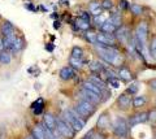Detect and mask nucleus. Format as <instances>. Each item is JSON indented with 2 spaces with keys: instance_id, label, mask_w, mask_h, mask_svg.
<instances>
[{
  "instance_id": "46",
  "label": "nucleus",
  "mask_w": 156,
  "mask_h": 139,
  "mask_svg": "<svg viewBox=\"0 0 156 139\" xmlns=\"http://www.w3.org/2000/svg\"><path fill=\"white\" fill-rule=\"evenodd\" d=\"M26 139H35V138L33 137V134H30V135H29V137H26Z\"/></svg>"
},
{
  "instance_id": "48",
  "label": "nucleus",
  "mask_w": 156,
  "mask_h": 139,
  "mask_svg": "<svg viewBox=\"0 0 156 139\" xmlns=\"http://www.w3.org/2000/svg\"><path fill=\"white\" fill-rule=\"evenodd\" d=\"M0 18H2V16H0Z\"/></svg>"
},
{
  "instance_id": "15",
  "label": "nucleus",
  "mask_w": 156,
  "mask_h": 139,
  "mask_svg": "<svg viewBox=\"0 0 156 139\" xmlns=\"http://www.w3.org/2000/svg\"><path fill=\"white\" fill-rule=\"evenodd\" d=\"M56 117L53 116L52 113H46L44 117H43V123L50 129V130H53V129H56Z\"/></svg>"
},
{
  "instance_id": "16",
  "label": "nucleus",
  "mask_w": 156,
  "mask_h": 139,
  "mask_svg": "<svg viewBox=\"0 0 156 139\" xmlns=\"http://www.w3.org/2000/svg\"><path fill=\"white\" fill-rule=\"evenodd\" d=\"M81 87H83V89H86V90H90V91H92V92H95L96 95H99V96L101 98V89L100 87H98V86L95 85V83H92L91 81H83L82 82V85H81Z\"/></svg>"
},
{
  "instance_id": "11",
  "label": "nucleus",
  "mask_w": 156,
  "mask_h": 139,
  "mask_svg": "<svg viewBox=\"0 0 156 139\" xmlns=\"http://www.w3.org/2000/svg\"><path fill=\"white\" fill-rule=\"evenodd\" d=\"M116 39H119L121 43L124 44H128V42L130 40V33H129V29L128 27H124V26H120L119 29L116 30Z\"/></svg>"
},
{
  "instance_id": "14",
  "label": "nucleus",
  "mask_w": 156,
  "mask_h": 139,
  "mask_svg": "<svg viewBox=\"0 0 156 139\" xmlns=\"http://www.w3.org/2000/svg\"><path fill=\"white\" fill-rule=\"evenodd\" d=\"M96 126L99 130H107L109 126H111V120H109V116L108 113H101L99 118L96 121Z\"/></svg>"
},
{
  "instance_id": "41",
  "label": "nucleus",
  "mask_w": 156,
  "mask_h": 139,
  "mask_svg": "<svg viewBox=\"0 0 156 139\" xmlns=\"http://www.w3.org/2000/svg\"><path fill=\"white\" fill-rule=\"evenodd\" d=\"M92 139H104L103 134H98L96 131L94 133V135H92Z\"/></svg>"
},
{
  "instance_id": "34",
  "label": "nucleus",
  "mask_w": 156,
  "mask_h": 139,
  "mask_svg": "<svg viewBox=\"0 0 156 139\" xmlns=\"http://www.w3.org/2000/svg\"><path fill=\"white\" fill-rule=\"evenodd\" d=\"M98 8H100V2H98V0H92V2L90 3V5H89V11L92 12V11H95V9Z\"/></svg>"
},
{
  "instance_id": "26",
  "label": "nucleus",
  "mask_w": 156,
  "mask_h": 139,
  "mask_svg": "<svg viewBox=\"0 0 156 139\" xmlns=\"http://www.w3.org/2000/svg\"><path fill=\"white\" fill-rule=\"evenodd\" d=\"M83 55H85V52H83V50H82V47L74 46L72 48L70 57H76V59H83Z\"/></svg>"
},
{
  "instance_id": "25",
  "label": "nucleus",
  "mask_w": 156,
  "mask_h": 139,
  "mask_svg": "<svg viewBox=\"0 0 156 139\" xmlns=\"http://www.w3.org/2000/svg\"><path fill=\"white\" fill-rule=\"evenodd\" d=\"M144 104H146V96H143V95H140V96H134L133 102H131V105H133L134 108H140V107H143Z\"/></svg>"
},
{
  "instance_id": "32",
  "label": "nucleus",
  "mask_w": 156,
  "mask_h": 139,
  "mask_svg": "<svg viewBox=\"0 0 156 139\" xmlns=\"http://www.w3.org/2000/svg\"><path fill=\"white\" fill-rule=\"evenodd\" d=\"M100 7L103 9L109 11V9L113 8V3H112V0H101V2H100Z\"/></svg>"
},
{
  "instance_id": "2",
  "label": "nucleus",
  "mask_w": 156,
  "mask_h": 139,
  "mask_svg": "<svg viewBox=\"0 0 156 139\" xmlns=\"http://www.w3.org/2000/svg\"><path fill=\"white\" fill-rule=\"evenodd\" d=\"M61 118L64 120L65 122L69 123V125L74 129L76 131H80V130H82V129L86 126V120L82 118L80 114L76 112L74 108L64 111V112H62V114H61Z\"/></svg>"
},
{
  "instance_id": "40",
  "label": "nucleus",
  "mask_w": 156,
  "mask_h": 139,
  "mask_svg": "<svg viewBox=\"0 0 156 139\" xmlns=\"http://www.w3.org/2000/svg\"><path fill=\"white\" fill-rule=\"evenodd\" d=\"M53 48H55L53 43H47V44H46V50H47L48 52H52V51H53Z\"/></svg>"
},
{
  "instance_id": "44",
  "label": "nucleus",
  "mask_w": 156,
  "mask_h": 139,
  "mask_svg": "<svg viewBox=\"0 0 156 139\" xmlns=\"http://www.w3.org/2000/svg\"><path fill=\"white\" fill-rule=\"evenodd\" d=\"M60 26H61L60 21H55V22H53V27H55V29H60Z\"/></svg>"
},
{
  "instance_id": "47",
  "label": "nucleus",
  "mask_w": 156,
  "mask_h": 139,
  "mask_svg": "<svg viewBox=\"0 0 156 139\" xmlns=\"http://www.w3.org/2000/svg\"><path fill=\"white\" fill-rule=\"evenodd\" d=\"M155 139H156V134H155Z\"/></svg>"
},
{
  "instance_id": "27",
  "label": "nucleus",
  "mask_w": 156,
  "mask_h": 139,
  "mask_svg": "<svg viewBox=\"0 0 156 139\" xmlns=\"http://www.w3.org/2000/svg\"><path fill=\"white\" fill-rule=\"evenodd\" d=\"M109 20L112 21V23H113V25L119 29L120 26H122V17H121V14L120 13H113L112 14V16L109 17Z\"/></svg>"
},
{
  "instance_id": "45",
  "label": "nucleus",
  "mask_w": 156,
  "mask_h": 139,
  "mask_svg": "<svg viewBox=\"0 0 156 139\" xmlns=\"http://www.w3.org/2000/svg\"><path fill=\"white\" fill-rule=\"evenodd\" d=\"M60 3H61V4H64V5H69V2H66V0H61Z\"/></svg>"
},
{
  "instance_id": "29",
  "label": "nucleus",
  "mask_w": 156,
  "mask_h": 139,
  "mask_svg": "<svg viewBox=\"0 0 156 139\" xmlns=\"http://www.w3.org/2000/svg\"><path fill=\"white\" fill-rule=\"evenodd\" d=\"M107 85L111 86L112 89H119L121 86V82L117 77H109V78L107 79Z\"/></svg>"
},
{
  "instance_id": "17",
  "label": "nucleus",
  "mask_w": 156,
  "mask_h": 139,
  "mask_svg": "<svg viewBox=\"0 0 156 139\" xmlns=\"http://www.w3.org/2000/svg\"><path fill=\"white\" fill-rule=\"evenodd\" d=\"M80 107H82L83 109H86L87 112H89L91 116L94 114L95 112H96V107H95V104H92V103H90V102H87V100H85V99H80L78 100V103H77Z\"/></svg>"
},
{
  "instance_id": "18",
  "label": "nucleus",
  "mask_w": 156,
  "mask_h": 139,
  "mask_svg": "<svg viewBox=\"0 0 156 139\" xmlns=\"http://www.w3.org/2000/svg\"><path fill=\"white\" fill-rule=\"evenodd\" d=\"M99 29L103 33H108V34H113V33H116V30H117V27L113 25V23H112V21L109 20V18H107L105 22Z\"/></svg>"
},
{
  "instance_id": "33",
  "label": "nucleus",
  "mask_w": 156,
  "mask_h": 139,
  "mask_svg": "<svg viewBox=\"0 0 156 139\" xmlns=\"http://www.w3.org/2000/svg\"><path fill=\"white\" fill-rule=\"evenodd\" d=\"M150 54L151 56L156 59V38H154L152 40H151V44H150Z\"/></svg>"
},
{
  "instance_id": "28",
  "label": "nucleus",
  "mask_w": 156,
  "mask_h": 139,
  "mask_svg": "<svg viewBox=\"0 0 156 139\" xmlns=\"http://www.w3.org/2000/svg\"><path fill=\"white\" fill-rule=\"evenodd\" d=\"M129 9L131 11V13L135 14V16H140V14L143 13V8L135 3H131V4L129 3Z\"/></svg>"
},
{
  "instance_id": "3",
  "label": "nucleus",
  "mask_w": 156,
  "mask_h": 139,
  "mask_svg": "<svg viewBox=\"0 0 156 139\" xmlns=\"http://www.w3.org/2000/svg\"><path fill=\"white\" fill-rule=\"evenodd\" d=\"M112 130H113L115 135L119 138H126L129 134V123L128 120L124 117H117L115 120L113 125H112Z\"/></svg>"
},
{
  "instance_id": "10",
  "label": "nucleus",
  "mask_w": 156,
  "mask_h": 139,
  "mask_svg": "<svg viewBox=\"0 0 156 139\" xmlns=\"http://www.w3.org/2000/svg\"><path fill=\"white\" fill-rule=\"evenodd\" d=\"M26 47V40L25 38L21 36V35H17L16 39L13 42V46H12V50H11V54L12 55H16V54H20L23 48Z\"/></svg>"
},
{
  "instance_id": "13",
  "label": "nucleus",
  "mask_w": 156,
  "mask_h": 139,
  "mask_svg": "<svg viewBox=\"0 0 156 139\" xmlns=\"http://www.w3.org/2000/svg\"><path fill=\"white\" fill-rule=\"evenodd\" d=\"M44 107H46V102H44V99H43V98H38L35 102L30 105L31 111H33V113L35 114V116L42 114L43 111H44Z\"/></svg>"
},
{
  "instance_id": "22",
  "label": "nucleus",
  "mask_w": 156,
  "mask_h": 139,
  "mask_svg": "<svg viewBox=\"0 0 156 139\" xmlns=\"http://www.w3.org/2000/svg\"><path fill=\"white\" fill-rule=\"evenodd\" d=\"M89 81H91L92 83H95V85L98 86V87H100L101 90L107 87V83L104 82L103 79H101V77H99V75H98V74H95V73H94V74H92V75L90 77V78H89Z\"/></svg>"
},
{
  "instance_id": "8",
  "label": "nucleus",
  "mask_w": 156,
  "mask_h": 139,
  "mask_svg": "<svg viewBox=\"0 0 156 139\" xmlns=\"http://www.w3.org/2000/svg\"><path fill=\"white\" fill-rule=\"evenodd\" d=\"M12 34H16V27H14V25L11 21L4 20L0 23V35L4 38V36L12 35Z\"/></svg>"
},
{
  "instance_id": "23",
  "label": "nucleus",
  "mask_w": 156,
  "mask_h": 139,
  "mask_svg": "<svg viewBox=\"0 0 156 139\" xmlns=\"http://www.w3.org/2000/svg\"><path fill=\"white\" fill-rule=\"evenodd\" d=\"M31 134H33V137L35 138V139H46V137H44V131H43V129H42V126L39 125V123L33 127Z\"/></svg>"
},
{
  "instance_id": "20",
  "label": "nucleus",
  "mask_w": 156,
  "mask_h": 139,
  "mask_svg": "<svg viewBox=\"0 0 156 139\" xmlns=\"http://www.w3.org/2000/svg\"><path fill=\"white\" fill-rule=\"evenodd\" d=\"M12 63V54L8 51H0V65H9Z\"/></svg>"
},
{
  "instance_id": "30",
  "label": "nucleus",
  "mask_w": 156,
  "mask_h": 139,
  "mask_svg": "<svg viewBox=\"0 0 156 139\" xmlns=\"http://www.w3.org/2000/svg\"><path fill=\"white\" fill-rule=\"evenodd\" d=\"M105 20H107V17L104 16L103 13L99 14V16H94V22H95V25L98 27H100L101 25H103V23L105 22Z\"/></svg>"
},
{
  "instance_id": "39",
  "label": "nucleus",
  "mask_w": 156,
  "mask_h": 139,
  "mask_svg": "<svg viewBox=\"0 0 156 139\" xmlns=\"http://www.w3.org/2000/svg\"><path fill=\"white\" fill-rule=\"evenodd\" d=\"M81 18H83V20H87V21H90V13L89 12H81Z\"/></svg>"
},
{
  "instance_id": "42",
  "label": "nucleus",
  "mask_w": 156,
  "mask_h": 139,
  "mask_svg": "<svg viewBox=\"0 0 156 139\" xmlns=\"http://www.w3.org/2000/svg\"><path fill=\"white\" fill-rule=\"evenodd\" d=\"M150 87L152 89V90H156V78L150 81Z\"/></svg>"
},
{
  "instance_id": "24",
  "label": "nucleus",
  "mask_w": 156,
  "mask_h": 139,
  "mask_svg": "<svg viewBox=\"0 0 156 139\" xmlns=\"http://www.w3.org/2000/svg\"><path fill=\"white\" fill-rule=\"evenodd\" d=\"M69 64L73 69H82L85 65V60L83 59H76V57H70L69 59Z\"/></svg>"
},
{
  "instance_id": "36",
  "label": "nucleus",
  "mask_w": 156,
  "mask_h": 139,
  "mask_svg": "<svg viewBox=\"0 0 156 139\" xmlns=\"http://www.w3.org/2000/svg\"><path fill=\"white\" fill-rule=\"evenodd\" d=\"M148 121L156 122V108L155 109H151V111L148 112Z\"/></svg>"
},
{
  "instance_id": "12",
  "label": "nucleus",
  "mask_w": 156,
  "mask_h": 139,
  "mask_svg": "<svg viewBox=\"0 0 156 139\" xmlns=\"http://www.w3.org/2000/svg\"><path fill=\"white\" fill-rule=\"evenodd\" d=\"M58 77L62 81H70L76 77V71L72 66H64V68H61L60 71H58Z\"/></svg>"
},
{
  "instance_id": "43",
  "label": "nucleus",
  "mask_w": 156,
  "mask_h": 139,
  "mask_svg": "<svg viewBox=\"0 0 156 139\" xmlns=\"http://www.w3.org/2000/svg\"><path fill=\"white\" fill-rule=\"evenodd\" d=\"M0 51H4V38L0 35Z\"/></svg>"
},
{
  "instance_id": "37",
  "label": "nucleus",
  "mask_w": 156,
  "mask_h": 139,
  "mask_svg": "<svg viewBox=\"0 0 156 139\" xmlns=\"http://www.w3.org/2000/svg\"><path fill=\"white\" fill-rule=\"evenodd\" d=\"M119 8H121V9H126V8H129V3L126 2V0H121L120 4H119Z\"/></svg>"
},
{
  "instance_id": "5",
  "label": "nucleus",
  "mask_w": 156,
  "mask_h": 139,
  "mask_svg": "<svg viewBox=\"0 0 156 139\" xmlns=\"http://www.w3.org/2000/svg\"><path fill=\"white\" fill-rule=\"evenodd\" d=\"M116 40L117 39H116V36L113 34H108V33H103V31L96 34V43H99V44L115 47Z\"/></svg>"
},
{
  "instance_id": "19",
  "label": "nucleus",
  "mask_w": 156,
  "mask_h": 139,
  "mask_svg": "<svg viewBox=\"0 0 156 139\" xmlns=\"http://www.w3.org/2000/svg\"><path fill=\"white\" fill-rule=\"evenodd\" d=\"M117 75H119L122 81H126V82H129V81L133 79V73H131L128 68H125V66H122V68L119 69V73H117Z\"/></svg>"
},
{
  "instance_id": "1",
  "label": "nucleus",
  "mask_w": 156,
  "mask_h": 139,
  "mask_svg": "<svg viewBox=\"0 0 156 139\" xmlns=\"http://www.w3.org/2000/svg\"><path fill=\"white\" fill-rule=\"evenodd\" d=\"M94 46L100 56V59L105 61L107 64L119 65L121 63V55L117 48H115V47H112V46H103V44H99V43H96Z\"/></svg>"
},
{
  "instance_id": "21",
  "label": "nucleus",
  "mask_w": 156,
  "mask_h": 139,
  "mask_svg": "<svg viewBox=\"0 0 156 139\" xmlns=\"http://www.w3.org/2000/svg\"><path fill=\"white\" fill-rule=\"evenodd\" d=\"M76 26L80 29V30H83V31H87V30H90V21H87V20H83V18H81V17H78L77 20H76Z\"/></svg>"
},
{
  "instance_id": "35",
  "label": "nucleus",
  "mask_w": 156,
  "mask_h": 139,
  "mask_svg": "<svg viewBox=\"0 0 156 139\" xmlns=\"http://www.w3.org/2000/svg\"><path fill=\"white\" fill-rule=\"evenodd\" d=\"M136 91H138V85L136 83H133V85H130L129 87H128V90H126V92L128 94H130V95H134Z\"/></svg>"
},
{
  "instance_id": "9",
  "label": "nucleus",
  "mask_w": 156,
  "mask_h": 139,
  "mask_svg": "<svg viewBox=\"0 0 156 139\" xmlns=\"http://www.w3.org/2000/svg\"><path fill=\"white\" fill-rule=\"evenodd\" d=\"M131 102H133V98L131 95L128 94V92H124L121 94L119 98H117V104H119V108L120 109H129L130 105H131Z\"/></svg>"
},
{
  "instance_id": "7",
  "label": "nucleus",
  "mask_w": 156,
  "mask_h": 139,
  "mask_svg": "<svg viewBox=\"0 0 156 139\" xmlns=\"http://www.w3.org/2000/svg\"><path fill=\"white\" fill-rule=\"evenodd\" d=\"M148 121V112H139V113H135L133 114L129 120H128V123L129 126H136L139 123H144Z\"/></svg>"
},
{
  "instance_id": "31",
  "label": "nucleus",
  "mask_w": 156,
  "mask_h": 139,
  "mask_svg": "<svg viewBox=\"0 0 156 139\" xmlns=\"http://www.w3.org/2000/svg\"><path fill=\"white\" fill-rule=\"evenodd\" d=\"M86 39L89 40L91 44H96V33H92L90 30L86 31Z\"/></svg>"
},
{
  "instance_id": "38",
  "label": "nucleus",
  "mask_w": 156,
  "mask_h": 139,
  "mask_svg": "<svg viewBox=\"0 0 156 139\" xmlns=\"http://www.w3.org/2000/svg\"><path fill=\"white\" fill-rule=\"evenodd\" d=\"M25 8L29 9V11H31V12H37V11H38V8H37V7H34L33 4H30V3H29V4H25Z\"/></svg>"
},
{
  "instance_id": "4",
  "label": "nucleus",
  "mask_w": 156,
  "mask_h": 139,
  "mask_svg": "<svg viewBox=\"0 0 156 139\" xmlns=\"http://www.w3.org/2000/svg\"><path fill=\"white\" fill-rule=\"evenodd\" d=\"M56 129L65 139H73L76 137V133H77L74 129H73L68 122H65L61 117L56 120Z\"/></svg>"
},
{
  "instance_id": "6",
  "label": "nucleus",
  "mask_w": 156,
  "mask_h": 139,
  "mask_svg": "<svg viewBox=\"0 0 156 139\" xmlns=\"http://www.w3.org/2000/svg\"><path fill=\"white\" fill-rule=\"evenodd\" d=\"M80 96H81V99H85V100H87V102H90V103L95 104V105L101 102V98L99 96V95H96L95 92H92V91H90V90H86L83 87H81Z\"/></svg>"
}]
</instances>
